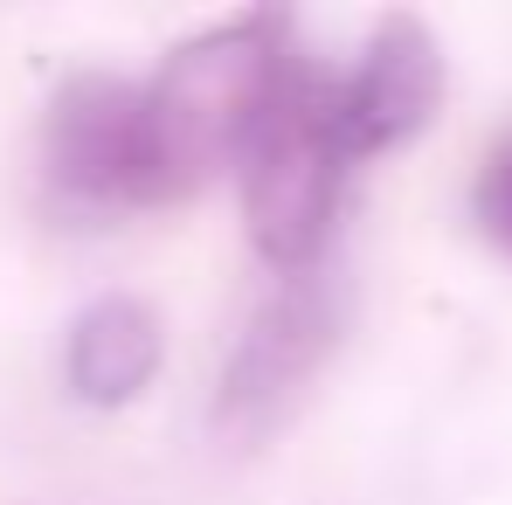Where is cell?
<instances>
[{
    "instance_id": "obj_4",
    "label": "cell",
    "mask_w": 512,
    "mask_h": 505,
    "mask_svg": "<svg viewBox=\"0 0 512 505\" xmlns=\"http://www.w3.org/2000/svg\"><path fill=\"white\" fill-rule=\"evenodd\" d=\"M42 173L56 201L111 215V208H146L139 187V84L84 70L56 90L42 118Z\"/></svg>"
},
{
    "instance_id": "obj_3",
    "label": "cell",
    "mask_w": 512,
    "mask_h": 505,
    "mask_svg": "<svg viewBox=\"0 0 512 505\" xmlns=\"http://www.w3.org/2000/svg\"><path fill=\"white\" fill-rule=\"evenodd\" d=\"M340 339V298L319 270L277 277V291L243 319V333L215 381V429L222 436H263L298 402V388L319 374V360Z\"/></svg>"
},
{
    "instance_id": "obj_5",
    "label": "cell",
    "mask_w": 512,
    "mask_h": 505,
    "mask_svg": "<svg viewBox=\"0 0 512 505\" xmlns=\"http://www.w3.org/2000/svg\"><path fill=\"white\" fill-rule=\"evenodd\" d=\"M443 97V49L416 14H388L367 49L353 56L340 84H333V125H340L346 160H367V153H388V146H409L429 125Z\"/></svg>"
},
{
    "instance_id": "obj_1",
    "label": "cell",
    "mask_w": 512,
    "mask_h": 505,
    "mask_svg": "<svg viewBox=\"0 0 512 505\" xmlns=\"http://www.w3.org/2000/svg\"><path fill=\"white\" fill-rule=\"evenodd\" d=\"M298 63L277 14H243L201 28L139 84V187L153 201H187L243 160L284 70Z\"/></svg>"
},
{
    "instance_id": "obj_6",
    "label": "cell",
    "mask_w": 512,
    "mask_h": 505,
    "mask_svg": "<svg viewBox=\"0 0 512 505\" xmlns=\"http://www.w3.org/2000/svg\"><path fill=\"white\" fill-rule=\"evenodd\" d=\"M160 360H167L160 312L132 291H111V298H90L63 333V388L84 409H125L153 388Z\"/></svg>"
},
{
    "instance_id": "obj_2",
    "label": "cell",
    "mask_w": 512,
    "mask_h": 505,
    "mask_svg": "<svg viewBox=\"0 0 512 505\" xmlns=\"http://www.w3.org/2000/svg\"><path fill=\"white\" fill-rule=\"evenodd\" d=\"M236 173H243V222H250L256 256L277 277L319 270L326 236L340 222L346 173H353L340 125H333V77H319L298 56L270 97L256 139L243 146Z\"/></svg>"
},
{
    "instance_id": "obj_7",
    "label": "cell",
    "mask_w": 512,
    "mask_h": 505,
    "mask_svg": "<svg viewBox=\"0 0 512 505\" xmlns=\"http://www.w3.org/2000/svg\"><path fill=\"white\" fill-rule=\"evenodd\" d=\"M471 222L485 229L492 250L512 256V125L485 146V160L471 173Z\"/></svg>"
}]
</instances>
